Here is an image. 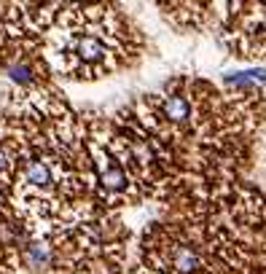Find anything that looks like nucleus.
<instances>
[{"label": "nucleus", "mask_w": 266, "mask_h": 274, "mask_svg": "<svg viewBox=\"0 0 266 274\" xmlns=\"http://www.w3.org/2000/svg\"><path fill=\"white\" fill-rule=\"evenodd\" d=\"M94 167H97V183L105 193L110 196H121L129 188V172L127 164L118 159V153L113 156L110 148L97 145L94 148Z\"/></svg>", "instance_id": "obj_1"}, {"label": "nucleus", "mask_w": 266, "mask_h": 274, "mask_svg": "<svg viewBox=\"0 0 266 274\" xmlns=\"http://www.w3.org/2000/svg\"><path fill=\"white\" fill-rule=\"evenodd\" d=\"M159 113H162V121H167L169 127L185 129L191 127L194 121V99L185 92H167L159 99Z\"/></svg>", "instance_id": "obj_2"}, {"label": "nucleus", "mask_w": 266, "mask_h": 274, "mask_svg": "<svg viewBox=\"0 0 266 274\" xmlns=\"http://www.w3.org/2000/svg\"><path fill=\"white\" fill-rule=\"evenodd\" d=\"M167 266L175 274H199L204 266L202 253L188 242H169L167 247Z\"/></svg>", "instance_id": "obj_3"}, {"label": "nucleus", "mask_w": 266, "mask_h": 274, "mask_svg": "<svg viewBox=\"0 0 266 274\" xmlns=\"http://www.w3.org/2000/svg\"><path fill=\"white\" fill-rule=\"evenodd\" d=\"M19 261L30 272H46V269L54 266V247L49 242H43V239H24Z\"/></svg>", "instance_id": "obj_4"}, {"label": "nucleus", "mask_w": 266, "mask_h": 274, "mask_svg": "<svg viewBox=\"0 0 266 274\" xmlns=\"http://www.w3.org/2000/svg\"><path fill=\"white\" fill-rule=\"evenodd\" d=\"M229 86H253V83H266V73L264 70H248V73H234L226 76Z\"/></svg>", "instance_id": "obj_5"}]
</instances>
